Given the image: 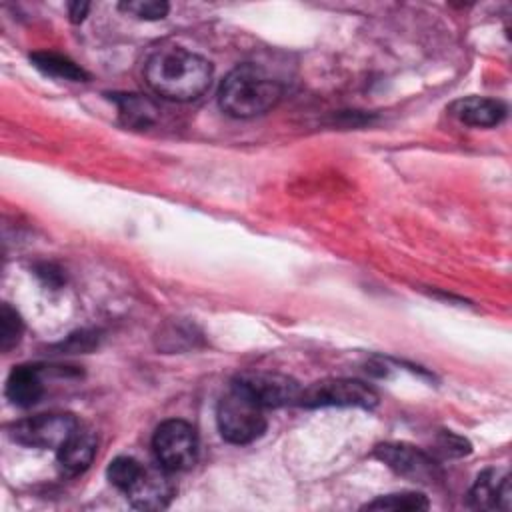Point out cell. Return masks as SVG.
<instances>
[{
	"instance_id": "obj_1",
	"label": "cell",
	"mask_w": 512,
	"mask_h": 512,
	"mask_svg": "<svg viewBox=\"0 0 512 512\" xmlns=\"http://www.w3.org/2000/svg\"><path fill=\"white\" fill-rule=\"evenodd\" d=\"M144 78L158 96L172 102H190L208 90L212 64L182 46H162L146 60Z\"/></svg>"
},
{
	"instance_id": "obj_2",
	"label": "cell",
	"mask_w": 512,
	"mask_h": 512,
	"mask_svg": "<svg viewBox=\"0 0 512 512\" xmlns=\"http://www.w3.org/2000/svg\"><path fill=\"white\" fill-rule=\"evenodd\" d=\"M282 98V84L256 64H240L226 74L218 90L222 112L232 118H254L272 110Z\"/></svg>"
},
{
	"instance_id": "obj_3",
	"label": "cell",
	"mask_w": 512,
	"mask_h": 512,
	"mask_svg": "<svg viewBox=\"0 0 512 512\" xmlns=\"http://www.w3.org/2000/svg\"><path fill=\"white\" fill-rule=\"evenodd\" d=\"M264 410L236 382L224 392L216 406V422L222 438L230 444H250L266 432Z\"/></svg>"
},
{
	"instance_id": "obj_4",
	"label": "cell",
	"mask_w": 512,
	"mask_h": 512,
	"mask_svg": "<svg viewBox=\"0 0 512 512\" xmlns=\"http://www.w3.org/2000/svg\"><path fill=\"white\" fill-rule=\"evenodd\" d=\"M298 406L304 408H364L378 404V394L372 386L354 378H324L300 390Z\"/></svg>"
},
{
	"instance_id": "obj_5",
	"label": "cell",
	"mask_w": 512,
	"mask_h": 512,
	"mask_svg": "<svg viewBox=\"0 0 512 512\" xmlns=\"http://www.w3.org/2000/svg\"><path fill=\"white\" fill-rule=\"evenodd\" d=\"M152 448L162 468L170 472L188 470L198 456V436L188 422L172 418L156 428Z\"/></svg>"
},
{
	"instance_id": "obj_6",
	"label": "cell",
	"mask_w": 512,
	"mask_h": 512,
	"mask_svg": "<svg viewBox=\"0 0 512 512\" xmlns=\"http://www.w3.org/2000/svg\"><path fill=\"white\" fill-rule=\"evenodd\" d=\"M80 422L66 412H48L22 418L14 422L8 432L10 438L28 448H54L58 450L64 440L76 430Z\"/></svg>"
},
{
	"instance_id": "obj_7",
	"label": "cell",
	"mask_w": 512,
	"mask_h": 512,
	"mask_svg": "<svg viewBox=\"0 0 512 512\" xmlns=\"http://www.w3.org/2000/svg\"><path fill=\"white\" fill-rule=\"evenodd\" d=\"M232 382L242 386L262 408H282L288 404H296L300 396V384L278 372H242Z\"/></svg>"
},
{
	"instance_id": "obj_8",
	"label": "cell",
	"mask_w": 512,
	"mask_h": 512,
	"mask_svg": "<svg viewBox=\"0 0 512 512\" xmlns=\"http://www.w3.org/2000/svg\"><path fill=\"white\" fill-rule=\"evenodd\" d=\"M374 456L396 474L414 482H432L440 476L438 462L424 450L406 442H384L374 448Z\"/></svg>"
},
{
	"instance_id": "obj_9",
	"label": "cell",
	"mask_w": 512,
	"mask_h": 512,
	"mask_svg": "<svg viewBox=\"0 0 512 512\" xmlns=\"http://www.w3.org/2000/svg\"><path fill=\"white\" fill-rule=\"evenodd\" d=\"M170 474L172 472L162 468L160 464L156 468L144 466L138 480L126 492V498L138 510L166 508L176 494V486H174Z\"/></svg>"
},
{
	"instance_id": "obj_10",
	"label": "cell",
	"mask_w": 512,
	"mask_h": 512,
	"mask_svg": "<svg viewBox=\"0 0 512 512\" xmlns=\"http://www.w3.org/2000/svg\"><path fill=\"white\" fill-rule=\"evenodd\" d=\"M512 488L506 468H488L474 480L468 506L476 510H510Z\"/></svg>"
},
{
	"instance_id": "obj_11",
	"label": "cell",
	"mask_w": 512,
	"mask_h": 512,
	"mask_svg": "<svg viewBox=\"0 0 512 512\" xmlns=\"http://www.w3.org/2000/svg\"><path fill=\"white\" fill-rule=\"evenodd\" d=\"M96 446H98L96 434L90 428L78 424L76 430L56 450V460H58L60 470L66 476L82 474L92 464L94 454H96Z\"/></svg>"
},
{
	"instance_id": "obj_12",
	"label": "cell",
	"mask_w": 512,
	"mask_h": 512,
	"mask_svg": "<svg viewBox=\"0 0 512 512\" xmlns=\"http://www.w3.org/2000/svg\"><path fill=\"white\" fill-rule=\"evenodd\" d=\"M450 114L474 128H492L498 126L506 118V104L496 98H486V96H468L462 100H456L450 104Z\"/></svg>"
},
{
	"instance_id": "obj_13",
	"label": "cell",
	"mask_w": 512,
	"mask_h": 512,
	"mask_svg": "<svg viewBox=\"0 0 512 512\" xmlns=\"http://www.w3.org/2000/svg\"><path fill=\"white\" fill-rule=\"evenodd\" d=\"M44 396L42 368L36 364L14 366L6 380V398L18 408H30Z\"/></svg>"
},
{
	"instance_id": "obj_14",
	"label": "cell",
	"mask_w": 512,
	"mask_h": 512,
	"mask_svg": "<svg viewBox=\"0 0 512 512\" xmlns=\"http://www.w3.org/2000/svg\"><path fill=\"white\" fill-rule=\"evenodd\" d=\"M110 100L116 104L120 120L130 128H148L158 120V106L144 94L114 92Z\"/></svg>"
},
{
	"instance_id": "obj_15",
	"label": "cell",
	"mask_w": 512,
	"mask_h": 512,
	"mask_svg": "<svg viewBox=\"0 0 512 512\" xmlns=\"http://www.w3.org/2000/svg\"><path fill=\"white\" fill-rule=\"evenodd\" d=\"M30 62L34 68L52 78H62L70 82H86L90 78L82 66H78L68 56L56 52H32Z\"/></svg>"
},
{
	"instance_id": "obj_16",
	"label": "cell",
	"mask_w": 512,
	"mask_h": 512,
	"mask_svg": "<svg viewBox=\"0 0 512 512\" xmlns=\"http://www.w3.org/2000/svg\"><path fill=\"white\" fill-rule=\"evenodd\" d=\"M366 510H402V512H414V510H426L428 498L420 492H394L386 496H378L376 500L364 504Z\"/></svg>"
},
{
	"instance_id": "obj_17",
	"label": "cell",
	"mask_w": 512,
	"mask_h": 512,
	"mask_svg": "<svg viewBox=\"0 0 512 512\" xmlns=\"http://www.w3.org/2000/svg\"><path fill=\"white\" fill-rule=\"evenodd\" d=\"M142 468L144 466L138 460H134L130 456H118L108 464L106 476L114 488H118L126 494L130 490V486L138 480Z\"/></svg>"
},
{
	"instance_id": "obj_18",
	"label": "cell",
	"mask_w": 512,
	"mask_h": 512,
	"mask_svg": "<svg viewBox=\"0 0 512 512\" xmlns=\"http://www.w3.org/2000/svg\"><path fill=\"white\" fill-rule=\"evenodd\" d=\"M24 332V322L20 318V314L10 306V304H2L0 308V348L2 352L12 350Z\"/></svg>"
},
{
	"instance_id": "obj_19",
	"label": "cell",
	"mask_w": 512,
	"mask_h": 512,
	"mask_svg": "<svg viewBox=\"0 0 512 512\" xmlns=\"http://www.w3.org/2000/svg\"><path fill=\"white\" fill-rule=\"evenodd\" d=\"M120 10L140 20H162L166 18L170 6L162 0H128L120 2Z\"/></svg>"
},
{
	"instance_id": "obj_20",
	"label": "cell",
	"mask_w": 512,
	"mask_h": 512,
	"mask_svg": "<svg viewBox=\"0 0 512 512\" xmlns=\"http://www.w3.org/2000/svg\"><path fill=\"white\" fill-rule=\"evenodd\" d=\"M438 446L446 456H464L470 452V444L466 438L454 434V432H442Z\"/></svg>"
},
{
	"instance_id": "obj_21",
	"label": "cell",
	"mask_w": 512,
	"mask_h": 512,
	"mask_svg": "<svg viewBox=\"0 0 512 512\" xmlns=\"http://www.w3.org/2000/svg\"><path fill=\"white\" fill-rule=\"evenodd\" d=\"M36 276L48 284L50 288H60L62 282H64V276H62V270H58L56 266L52 264H40L36 266Z\"/></svg>"
},
{
	"instance_id": "obj_22",
	"label": "cell",
	"mask_w": 512,
	"mask_h": 512,
	"mask_svg": "<svg viewBox=\"0 0 512 512\" xmlns=\"http://www.w3.org/2000/svg\"><path fill=\"white\" fill-rule=\"evenodd\" d=\"M88 10H90V4H88V2H80V0L70 2V4H68V16H70V22L80 24V22L86 18Z\"/></svg>"
}]
</instances>
